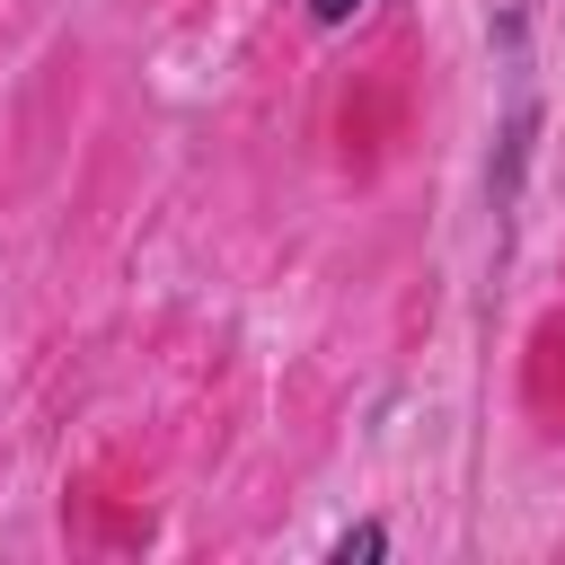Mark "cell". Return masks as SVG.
I'll return each instance as SVG.
<instances>
[{"label": "cell", "instance_id": "obj_1", "mask_svg": "<svg viewBox=\"0 0 565 565\" xmlns=\"http://www.w3.org/2000/svg\"><path fill=\"white\" fill-rule=\"evenodd\" d=\"M380 547H388V530H380V521H362V530H344V539H335V565H371Z\"/></svg>", "mask_w": 565, "mask_h": 565}, {"label": "cell", "instance_id": "obj_2", "mask_svg": "<svg viewBox=\"0 0 565 565\" xmlns=\"http://www.w3.org/2000/svg\"><path fill=\"white\" fill-rule=\"evenodd\" d=\"M353 9H362V0H309V18H318V26H344Z\"/></svg>", "mask_w": 565, "mask_h": 565}]
</instances>
